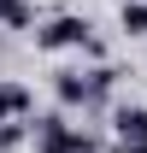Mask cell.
<instances>
[{
	"instance_id": "2",
	"label": "cell",
	"mask_w": 147,
	"mask_h": 153,
	"mask_svg": "<svg viewBox=\"0 0 147 153\" xmlns=\"http://www.w3.org/2000/svg\"><path fill=\"white\" fill-rule=\"evenodd\" d=\"M36 47H41V53H71V47L100 53V41L88 36V18H82V12H59V18L36 24Z\"/></svg>"
},
{
	"instance_id": "9",
	"label": "cell",
	"mask_w": 147,
	"mask_h": 153,
	"mask_svg": "<svg viewBox=\"0 0 147 153\" xmlns=\"http://www.w3.org/2000/svg\"><path fill=\"white\" fill-rule=\"evenodd\" d=\"M0 12H6V0H0Z\"/></svg>"
},
{
	"instance_id": "3",
	"label": "cell",
	"mask_w": 147,
	"mask_h": 153,
	"mask_svg": "<svg viewBox=\"0 0 147 153\" xmlns=\"http://www.w3.org/2000/svg\"><path fill=\"white\" fill-rule=\"evenodd\" d=\"M36 153H100V141L88 130H76L65 112H47L36 118Z\"/></svg>"
},
{
	"instance_id": "8",
	"label": "cell",
	"mask_w": 147,
	"mask_h": 153,
	"mask_svg": "<svg viewBox=\"0 0 147 153\" xmlns=\"http://www.w3.org/2000/svg\"><path fill=\"white\" fill-rule=\"evenodd\" d=\"M112 153H147V135H112Z\"/></svg>"
},
{
	"instance_id": "5",
	"label": "cell",
	"mask_w": 147,
	"mask_h": 153,
	"mask_svg": "<svg viewBox=\"0 0 147 153\" xmlns=\"http://www.w3.org/2000/svg\"><path fill=\"white\" fill-rule=\"evenodd\" d=\"M112 135H147V106H118L112 112Z\"/></svg>"
},
{
	"instance_id": "7",
	"label": "cell",
	"mask_w": 147,
	"mask_h": 153,
	"mask_svg": "<svg viewBox=\"0 0 147 153\" xmlns=\"http://www.w3.org/2000/svg\"><path fill=\"white\" fill-rule=\"evenodd\" d=\"M0 24H6V30H30V36H36V6H30V0H6Z\"/></svg>"
},
{
	"instance_id": "6",
	"label": "cell",
	"mask_w": 147,
	"mask_h": 153,
	"mask_svg": "<svg viewBox=\"0 0 147 153\" xmlns=\"http://www.w3.org/2000/svg\"><path fill=\"white\" fill-rule=\"evenodd\" d=\"M118 30L124 36H147V0H124L118 6Z\"/></svg>"
},
{
	"instance_id": "1",
	"label": "cell",
	"mask_w": 147,
	"mask_h": 153,
	"mask_svg": "<svg viewBox=\"0 0 147 153\" xmlns=\"http://www.w3.org/2000/svg\"><path fill=\"white\" fill-rule=\"evenodd\" d=\"M118 76L124 71H112V65H94V71H53V94H59L65 112H71V106H100V100L118 88Z\"/></svg>"
},
{
	"instance_id": "4",
	"label": "cell",
	"mask_w": 147,
	"mask_h": 153,
	"mask_svg": "<svg viewBox=\"0 0 147 153\" xmlns=\"http://www.w3.org/2000/svg\"><path fill=\"white\" fill-rule=\"evenodd\" d=\"M30 106H36V94L24 82H12V76H0V124L6 118H30Z\"/></svg>"
}]
</instances>
